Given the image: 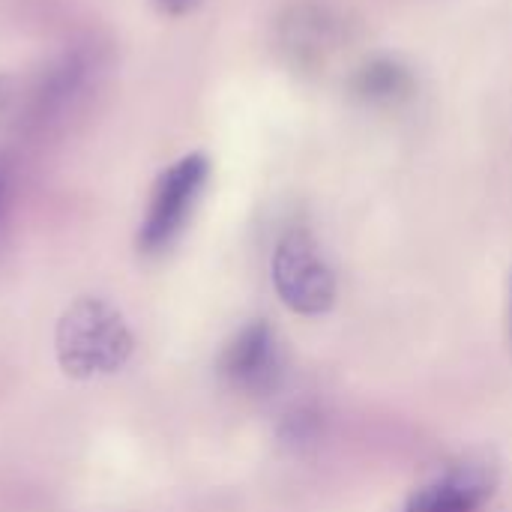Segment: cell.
Instances as JSON below:
<instances>
[{"mask_svg": "<svg viewBox=\"0 0 512 512\" xmlns=\"http://www.w3.org/2000/svg\"><path fill=\"white\" fill-rule=\"evenodd\" d=\"M54 342H57V360L63 372L72 378L117 372L135 348V339L120 309H114L102 297L75 300L60 315Z\"/></svg>", "mask_w": 512, "mask_h": 512, "instance_id": "obj_1", "label": "cell"}, {"mask_svg": "<svg viewBox=\"0 0 512 512\" xmlns=\"http://www.w3.org/2000/svg\"><path fill=\"white\" fill-rule=\"evenodd\" d=\"M351 42V24L336 9L303 0L276 21V51L300 75L324 72Z\"/></svg>", "mask_w": 512, "mask_h": 512, "instance_id": "obj_2", "label": "cell"}, {"mask_svg": "<svg viewBox=\"0 0 512 512\" xmlns=\"http://www.w3.org/2000/svg\"><path fill=\"white\" fill-rule=\"evenodd\" d=\"M207 177H210V162L204 153H189L159 174L147 204V216L138 231L141 252L159 255L183 234L207 186Z\"/></svg>", "mask_w": 512, "mask_h": 512, "instance_id": "obj_3", "label": "cell"}, {"mask_svg": "<svg viewBox=\"0 0 512 512\" xmlns=\"http://www.w3.org/2000/svg\"><path fill=\"white\" fill-rule=\"evenodd\" d=\"M273 285L297 315H324L336 303V276L306 228L282 234L273 252Z\"/></svg>", "mask_w": 512, "mask_h": 512, "instance_id": "obj_4", "label": "cell"}, {"mask_svg": "<svg viewBox=\"0 0 512 512\" xmlns=\"http://www.w3.org/2000/svg\"><path fill=\"white\" fill-rule=\"evenodd\" d=\"M219 375L243 393H267L282 378V348L270 324H246L222 351Z\"/></svg>", "mask_w": 512, "mask_h": 512, "instance_id": "obj_5", "label": "cell"}, {"mask_svg": "<svg viewBox=\"0 0 512 512\" xmlns=\"http://www.w3.org/2000/svg\"><path fill=\"white\" fill-rule=\"evenodd\" d=\"M498 486V468L489 459H465L447 468L408 498L405 512H474Z\"/></svg>", "mask_w": 512, "mask_h": 512, "instance_id": "obj_6", "label": "cell"}, {"mask_svg": "<svg viewBox=\"0 0 512 512\" xmlns=\"http://www.w3.org/2000/svg\"><path fill=\"white\" fill-rule=\"evenodd\" d=\"M90 78V57L87 54H63L54 63H48L24 90V114L27 120L45 123L72 108V102L81 96Z\"/></svg>", "mask_w": 512, "mask_h": 512, "instance_id": "obj_7", "label": "cell"}, {"mask_svg": "<svg viewBox=\"0 0 512 512\" xmlns=\"http://www.w3.org/2000/svg\"><path fill=\"white\" fill-rule=\"evenodd\" d=\"M417 93V78L408 63L390 54L369 57L354 75H351V96L366 108H399L411 102Z\"/></svg>", "mask_w": 512, "mask_h": 512, "instance_id": "obj_8", "label": "cell"}, {"mask_svg": "<svg viewBox=\"0 0 512 512\" xmlns=\"http://www.w3.org/2000/svg\"><path fill=\"white\" fill-rule=\"evenodd\" d=\"M153 3H156V9L165 12V15H186V12L195 9L201 0H153Z\"/></svg>", "mask_w": 512, "mask_h": 512, "instance_id": "obj_9", "label": "cell"}, {"mask_svg": "<svg viewBox=\"0 0 512 512\" xmlns=\"http://www.w3.org/2000/svg\"><path fill=\"white\" fill-rule=\"evenodd\" d=\"M9 189H12V183H9V168L0 162V225H3L6 210H9Z\"/></svg>", "mask_w": 512, "mask_h": 512, "instance_id": "obj_10", "label": "cell"}]
</instances>
